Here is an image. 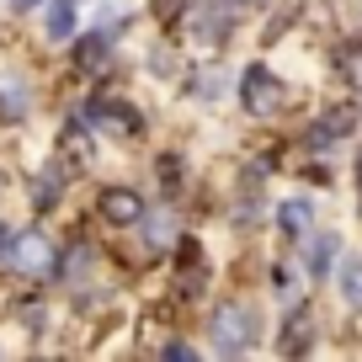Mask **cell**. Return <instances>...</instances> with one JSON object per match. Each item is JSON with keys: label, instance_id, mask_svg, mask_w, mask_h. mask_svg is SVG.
Here are the masks:
<instances>
[{"label": "cell", "instance_id": "ffe728a7", "mask_svg": "<svg viewBox=\"0 0 362 362\" xmlns=\"http://www.w3.org/2000/svg\"><path fill=\"white\" fill-rule=\"evenodd\" d=\"M33 6H37V0H16V11H33Z\"/></svg>", "mask_w": 362, "mask_h": 362}, {"label": "cell", "instance_id": "30bf717a", "mask_svg": "<svg viewBox=\"0 0 362 362\" xmlns=\"http://www.w3.org/2000/svg\"><path fill=\"white\" fill-rule=\"evenodd\" d=\"M59 149H64V160H69V165H86V160H90V139L80 134V128H64Z\"/></svg>", "mask_w": 362, "mask_h": 362}, {"label": "cell", "instance_id": "ac0fdd59", "mask_svg": "<svg viewBox=\"0 0 362 362\" xmlns=\"http://www.w3.org/2000/svg\"><path fill=\"white\" fill-rule=\"evenodd\" d=\"M330 250H336V240H315V250H309L315 272H325V267H330Z\"/></svg>", "mask_w": 362, "mask_h": 362}, {"label": "cell", "instance_id": "9c48e42d", "mask_svg": "<svg viewBox=\"0 0 362 362\" xmlns=\"http://www.w3.org/2000/svg\"><path fill=\"white\" fill-rule=\"evenodd\" d=\"M102 54H107V33L80 37V48H75V69H80V75H86V69H96V64H102Z\"/></svg>", "mask_w": 362, "mask_h": 362}, {"label": "cell", "instance_id": "277c9868", "mask_svg": "<svg viewBox=\"0 0 362 362\" xmlns=\"http://www.w3.org/2000/svg\"><path fill=\"white\" fill-rule=\"evenodd\" d=\"M11 261L22 272H48L54 267V245L43 235H22V240H11Z\"/></svg>", "mask_w": 362, "mask_h": 362}, {"label": "cell", "instance_id": "8992f818", "mask_svg": "<svg viewBox=\"0 0 362 362\" xmlns=\"http://www.w3.org/2000/svg\"><path fill=\"white\" fill-rule=\"evenodd\" d=\"M96 123H102L107 134H123V139H134L139 128H144V117H139L128 102H107V107H96Z\"/></svg>", "mask_w": 362, "mask_h": 362}, {"label": "cell", "instance_id": "9a60e30c", "mask_svg": "<svg viewBox=\"0 0 362 362\" xmlns=\"http://www.w3.org/2000/svg\"><path fill=\"white\" fill-rule=\"evenodd\" d=\"M351 123H357V112H351V107H336V112L325 117V134L341 139V134H351Z\"/></svg>", "mask_w": 362, "mask_h": 362}, {"label": "cell", "instance_id": "5b68a950", "mask_svg": "<svg viewBox=\"0 0 362 362\" xmlns=\"http://www.w3.org/2000/svg\"><path fill=\"white\" fill-rule=\"evenodd\" d=\"M27 102H33V96H27V80L11 75V69H0V117H6V123H22Z\"/></svg>", "mask_w": 362, "mask_h": 362}, {"label": "cell", "instance_id": "ba28073f", "mask_svg": "<svg viewBox=\"0 0 362 362\" xmlns=\"http://www.w3.org/2000/svg\"><path fill=\"white\" fill-rule=\"evenodd\" d=\"M277 351H283V357H304V351H309V315H293V320L283 325Z\"/></svg>", "mask_w": 362, "mask_h": 362}, {"label": "cell", "instance_id": "d6986e66", "mask_svg": "<svg viewBox=\"0 0 362 362\" xmlns=\"http://www.w3.org/2000/svg\"><path fill=\"white\" fill-rule=\"evenodd\" d=\"M6 261H11V235L0 229V267H6Z\"/></svg>", "mask_w": 362, "mask_h": 362}, {"label": "cell", "instance_id": "7c38bea8", "mask_svg": "<svg viewBox=\"0 0 362 362\" xmlns=\"http://www.w3.org/2000/svg\"><path fill=\"white\" fill-rule=\"evenodd\" d=\"M48 33H54V37L75 33V6H69V0H54V11H48Z\"/></svg>", "mask_w": 362, "mask_h": 362}, {"label": "cell", "instance_id": "4fadbf2b", "mask_svg": "<svg viewBox=\"0 0 362 362\" xmlns=\"http://www.w3.org/2000/svg\"><path fill=\"white\" fill-rule=\"evenodd\" d=\"M165 346H170L165 320H160V315H149V320H144V351H165Z\"/></svg>", "mask_w": 362, "mask_h": 362}, {"label": "cell", "instance_id": "6da1fadb", "mask_svg": "<svg viewBox=\"0 0 362 362\" xmlns=\"http://www.w3.org/2000/svg\"><path fill=\"white\" fill-rule=\"evenodd\" d=\"M250 341H256V309H250V304H235V298H229V304H218V309H214V346L235 357V351H245Z\"/></svg>", "mask_w": 362, "mask_h": 362}, {"label": "cell", "instance_id": "e0dca14e", "mask_svg": "<svg viewBox=\"0 0 362 362\" xmlns=\"http://www.w3.org/2000/svg\"><path fill=\"white\" fill-rule=\"evenodd\" d=\"M160 187H170V192L181 187V160L176 155H160Z\"/></svg>", "mask_w": 362, "mask_h": 362}, {"label": "cell", "instance_id": "7402d4cb", "mask_svg": "<svg viewBox=\"0 0 362 362\" xmlns=\"http://www.w3.org/2000/svg\"><path fill=\"white\" fill-rule=\"evenodd\" d=\"M250 6H256V0H250Z\"/></svg>", "mask_w": 362, "mask_h": 362}, {"label": "cell", "instance_id": "52a82bcc", "mask_svg": "<svg viewBox=\"0 0 362 362\" xmlns=\"http://www.w3.org/2000/svg\"><path fill=\"white\" fill-rule=\"evenodd\" d=\"M176 272H181V288H187V293H197V283H203V250H197V240H181Z\"/></svg>", "mask_w": 362, "mask_h": 362}, {"label": "cell", "instance_id": "3957f363", "mask_svg": "<svg viewBox=\"0 0 362 362\" xmlns=\"http://www.w3.org/2000/svg\"><path fill=\"white\" fill-rule=\"evenodd\" d=\"M96 208H102V218H107V224H117V229H128V224L144 218V203H139V192H128V187H107Z\"/></svg>", "mask_w": 362, "mask_h": 362}, {"label": "cell", "instance_id": "7a4b0ae2", "mask_svg": "<svg viewBox=\"0 0 362 362\" xmlns=\"http://www.w3.org/2000/svg\"><path fill=\"white\" fill-rule=\"evenodd\" d=\"M240 102H245V112H250V117H272L277 107L288 102V90H283V80L272 75V69L250 64V69H245V80H240Z\"/></svg>", "mask_w": 362, "mask_h": 362}, {"label": "cell", "instance_id": "8fae6325", "mask_svg": "<svg viewBox=\"0 0 362 362\" xmlns=\"http://www.w3.org/2000/svg\"><path fill=\"white\" fill-rule=\"evenodd\" d=\"M336 69L351 80V86H362V43H346V48H341V54H336Z\"/></svg>", "mask_w": 362, "mask_h": 362}, {"label": "cell", "instance_id": "5bb4252c", "mask_svg": "<svg viewBox=\"0 0 362 362\" xmlns=\"http://www.w3.org/2000/svg\"><path fill=\"white\" fill-rule=\"evenodd\" d=\"M283 229L288 235H304L309 229V203H283Z\"/></svg>", "mask_w": 362, "mask_h": 362}, {"label": "cell", "instance_id": "2e32d148", "mask_svg": "<svg viewBox=\"0 0 362 362\" xmlns=\"http://www.w3.org/2000/svg\"><path fill=\"white\" fill-rule=\"evenodd\" d=\"M341 288H346V298L362 309V261H351L346 267V277H341Z\"/></svg>", "mask_w": 362, "mask_h": 362}, {"label": "cell", "instance_id": "44dd1931", "mask_svg": "<svg viewBox=\"0 0 362 362\" xmlns=\"http://www.w3.org/2000/svg\"><path fill=\"white\" fill-rule=\"evenodd\" d=\"M357 181H362V155H357Z\"/></svg>", "mask_w": 362, "mask_h": 362}]
</instances>
